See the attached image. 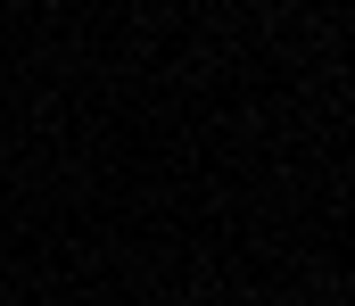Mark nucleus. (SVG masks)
Here are the masks:
<instances>
[]
</instances>
